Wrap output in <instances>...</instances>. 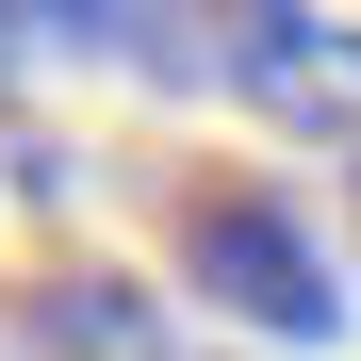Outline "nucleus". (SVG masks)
Segmentation results:
<instances>
[{"label": "nucleus", "instance_id": "obj_1", "mask_svg": "<svg viewBox=\"0 0 361 361\" xmlns=\"http://www.w3.org/2000/svg\"><path fill=\"white\" fill-rule=\"evenodd\" d=\"M180 279L214 312H247L263 345H329L345 329V279H329V230L279 197V180H197L180 197Z\"/></svg>", "mask_w": 361, "mask_h": 361}, {"label": "nucleus", "instance_id": "obj_2", "mask_svg": "<svg viewBox=\"0 0 361 361\" xmlns=\"http://www.w3.org/2000/svg\"><path fill=\"white\" fill-rule=\"evenodd\" d=\"M214 66L247 82L263 115H295V132H361V17H312V0H247V17L214 33Z\"/></svg>", "mask_w": 361, "mask_h": 361}, {"label": "nucleus", "instance_id": "obj_3", "mask_svg": "<svg viewBox=\"0 0 361 361\" xmlns=\"http://www.w3.org/2000/svg\"><path fill=\"white\" fill-rule=\"evenodd\" d=\"M33 33H49V17H0V66H17V49H33Z\"/></svg>", "mask_w": 361, "mask_h": 361}]
</instances>
